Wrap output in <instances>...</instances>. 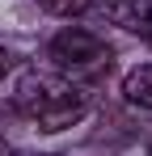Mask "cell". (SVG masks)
<instances>
[{"label": "cell", "mask_w": 152, "mask_h": 156, "mask_svg": "<svg viewBox=\"0 0 152 156\" xmlns=\"http://www.w3.org/2000/svg\"><path fill=\"white\" fill-rule=\"evenodd\" d=\"M9 105L21 114L25 122H34L38 131H68L89 114V93L76 80L59 76L55 68L51 72L30 68V72H21L13 80Z\"/></svg>", "instance_id": "6da1fadb"}, {"label": "cell", "mask_w": 152, "mask_h": 156, "mask_svg": "<svg viewBox=\"0 0 152 156\" xmlns=\"http://www.w3.org/2000/svg\"><path fill=\"white\" fill-rule=\"evenodd\" d=\"M47 59H51V68H55L59 76L76 80V76H97V72H106L110 59H114V47H110L101 34L85 30V26H63L59 34H51Z\"/></svg>", "instance_id": "7a4b0ae2"}, {"label": "cell", "mask_w": 152, "mask_h": 156, "mask_svg": "<svg viewBox=\"0 0 152 156\" xmlns=\"http://www.w3.org/2000/svg\"><path fill=\"white\" fill-rule=\"evenodd\" d=\"M97 17L106 26L123 30V34H135L152 47V0H106L97 9Z\"/></svg>", "instance_id": "3957f363"}, {"label": "cell", "mask_w": 152, "mask_h": 156, "mask_svg": "<svg viewBox=\"0 0 152 156\" xmlns=\"http://www.w3.org/2000/svg\"><path fill=\"white\" fill-rule=\"evenodd\" d=\"M123 97L131 105L152 110V63H139V68H131V72L123 76Z\"/></svg>", "instance_id": "277c9868"}, {"label": "cell", "mask_w": 152, "mask_h": 156, "mask_svg": "<svg viewBox=\"0 0 152 156\" xmlns=\"http://www.w3.org/2000/svg\"><path fill=\"white\" fill-rule=\"evenodd\" d=\"M93 0H38V9L51 13V17H80Z\"/></svg>", "instance_id": "5b68a950"}, {"label": "cell", "mask_w": 152, "mask_h": 156, "mask_svg": "<svg viewBox=\"0 0 152 156\" xmlns=\"http://www.w3.org/2000/svg\"><path fill=\"white\" fill-rule=\"evenodd\" d=\"M13 68H17V51H13V47H9V42H0V80L9 76V72H13Z\"/></svg>", "instance_id": "8992f818"}, {"label": "cell", "mask_w": 152, "mask_h": 156, "mask_svg": "<svg viewBox=\"0 0 152 156\" xmlns=\"http://www.w3.org/2000/svg\"><path fill=\"white\" fill-rule=\"evenodd\" d=\"M0 156H47V152H21V148H9V144H0Z\"/></svg>", "instance_id": "52a82bcc"}, {"label": "cell", "mask_w": 152, "mask_h": 156, "mask_svg": "<svg viewBox=\"0 0 152 156\" xmlns=\"http://www.w3.org/2000/svg\"><path fill=\"white\" fill-rule=\"evenodd\" d=\"M0 144H4V139H0Z\"/></svg>", "instance_id": "ba28073f"}]
</instances>
